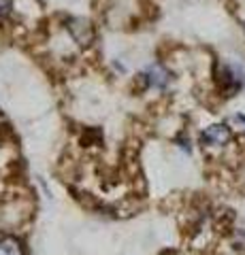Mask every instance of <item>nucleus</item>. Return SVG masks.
<instances>
[{"mask_svg":"<svg viewBox=\"0 0 245 255\" xmlns=\"http://www.w3.org/2000/svg\"><path fill=\"white\" fill-rule=\"evenodd\" d=\"M201 140L211 147L226 145V142L231 140V130H228V126H224V124H213L209 128H205V132L201 134Z\"/></svg>","mask_w":245,"mask_h":255,"instance_id":"nucleus-2","label":"nucleus"},{"mask_svg":"<svg viewBox=\"0 0 245 255\" xmlns=\"http://www.w3.org/2000/svg\"><path fill=\"white\" fill-rule=\"evenodd\" d=\"M218 83H220V90H222L226 96H233V94H237L243 87V77H241V73L235 66H228V64H224V66H220Z\"/></svg>","mask_w":245,"mask_h":255,"instance_id":"nucleus-1","label":"nucleus"},{"mask_svg":"<svg viewBox=\"0 0 245 255\" xmlns=\"http://www.w3.org/2000/svg\"><path fill=\"white\" fill-rule=\"evenodd\" d=\"M13 9V0H0V15H6Z\"/></svg>","mask_w":245,"mask_h":255,"instance_id":"nucleus-6","label":"nucleus"},{"mask_svg":"<svg viewBox=\"0 0 245 255\" xmlns=\"http://www.w3.org/2000/svg\"><path fill=\"white\" fill-rule=\"evenodd\" d=\"M0 255H26V253H23V247L17 238L6 236L0 241Z\"/></svg>","mask_w":245,"mask_h":255,"instance_id":"nucleus-5","label":"nucleus"},{"mask_svg":"<svg viewBox=\"0 0 245 255\" xmlns=\"http://www.w3.org/2000/svg\"><path fill=\"white\" fill-rule=\"evenodd\" d=\"M143 79H145V83L149 87H158V90H162V87H167L171 75H169V70L164 66H160V64H154V66H149L143 73Z\"/></svg>","mask_w":245,"mask_h":255,"instance_id":"nucleus-4","label":"nucleus"},{"mask_svg":"<svg viewBox=\"0 0 245 255\" xmlns=\"http://www.w3.org/2000/svg\"><path fill=\"white\" fill-rule=\"evenodd\" d=\"M66 30L73 34V38L79 45H90L94 41V28L90 26V21H85V19H79V17L68 19Z\"/></svg>","mask_w":245,"mask_h":255,"instance_id":"nucleus-3","label":"nucleus"}]
</instances>
